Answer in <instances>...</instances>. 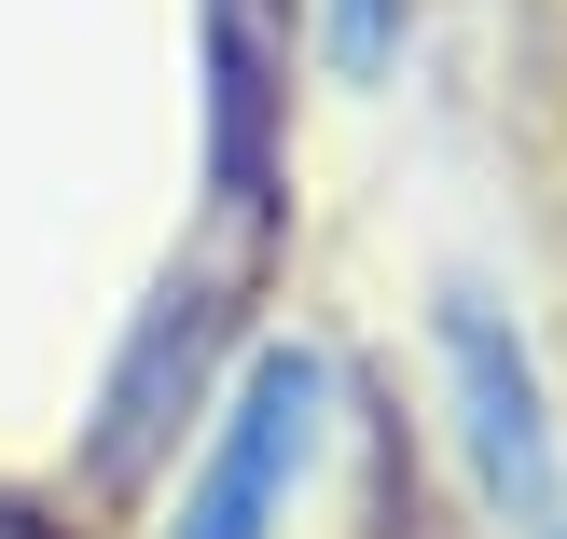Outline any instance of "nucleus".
Listing matches in <instances>:
<instances>
[{
	"label": "nucleus",
	"mask_w": 567,
	"mask_h": 539,
	"mask_svg": "<svg viewBox=\"0 0 567 539\" xmlns=\"http://www.w3.org/2000/svg\"><path fill=\"white\" fill-rule=\"evenodd\" d=\"M443 332V387H457V429H471V485L513 539H567V443H554V402H540V360L526 332L498 319L485 291H443L430 304Z\"/></svg>",
	"instance_id": "1"
},
{
	"label": "nucleus",
	"mask_w": 567,
	"mask_h": 539,
	"mask_svg": "<svg viewBox=\"0 0 567 539\" xmlns=\"http://www.w3.org/2000/svg\"><path fill=\"white\" fill-rule=\"evenodd\" d=\"M319 429H332V360L319 346H264L236 374V402H221V429L194 457L166 539H277L291 498H305V470H319Z\"/></svg>",
	"instance_id": "2"
},
{
	"label": "nucleus",
	"mask_w": 567,
	"mask_h": 539,
	"mask_svg": "<svg viewBox=\"0 0 567 539\" xmlns=\"http://www.w3.org/2000/svg\"><path fill=\"white\" fill-rule=\"evenodd\" d=\"M277 180H291V42L264 28V0H208V194L236 236H264Z\"/></svg>",
	"instance_id": "3"
},
{
	"label": "nucleus",
	"mask_w": 567,
	"mask_h": 539,
	"mask_svg": "<svg viewBox=\"0 0 567 539\" xmlns=\"http://www.w3.org/2000/svg\"><path fill=\"white\" fill-rule=\"evenodd\" d=\"M194 346H208V291H166L138 319V346L111 360V429H97V470L125 485L153 443H181V402H194Z\"/></svg>",
	"instance_id": "4"
},
{
	"label": "nucleus",
	"mask_w": 567,
	"mask_h": 539,
	"mask_svg": "<svg viewBox=\"0 0 567 539\" xmlns=\"http://www.w3.org/2000/svg\"><path fill=\"white\" fill-rule=\"evenodd\" d=\"M388 55H402V0H332V70L374 83Z\"/></svg>",
	"instance_id": "5"
}]
</instances>
